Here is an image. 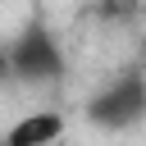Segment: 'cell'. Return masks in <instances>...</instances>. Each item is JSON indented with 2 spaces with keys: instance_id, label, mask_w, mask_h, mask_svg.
<instances>
[{
  "instance_id": "cell-4",
  "label": "cell",
  "mask_w": 146,
  "mask_h": 146,
  "mask_svg": "<svg viewBox=\"0 0 146 146\" xmlns=\"http://www.w3.org/2000/svg\"><path fill=\"white\" fill-rule=\"evenodd\" d=\"M9 82H18V78H14V59H9V46H0V87H9Z\"/></svg>"
},
{
  "instance_id": "cell-3",
  "label": "cell",
  "mask_w": 146,
  "mask_h": 146,
  "mask_svg": "<svg viewBox=\"0 0 146 146\" xmlns=\"http://www.w3.org/2000/svg\"><path fill=\"white\" fill-rule=\"evenodd\" d=\"M64 137V114L55 110H32L23 114L9 132H5V146H55Z\"/></svg>"
},
{
  "instance_id": "cell-1",
  "label": "cell",
  "mask_w": 146,
  "mask_h": 146,
  "mask_svg": "<svg viewBox=\"0 0 146 146\" xmlns=\"http://www.w3.org/2000/svg\"><path fill=\"white\" fill-rule=\"evenodd\" d=\"M87 119H91L96 128H105V132H123V128L141 123V119H146V73L128 68V73H119L110 87H100V91L87 100Z\"/></svg>"
},
{
  "instance_id": "cell-2",
  "label": "cell",
  "mask_w": 146,
  "mask_h": 146,
  "mask_svg": "<svg viewBox=\"0 0 146 146\" xmlns=\"http://www.w3.org/2000/svg\"><path fill=\"white\" fill-rule=\"evenodd\" d=\"M9 59H14L18 82H55L64 73V55H59V46H55V36L46 27H27L9 46Z\"/></svg>"
}]
</instances>
